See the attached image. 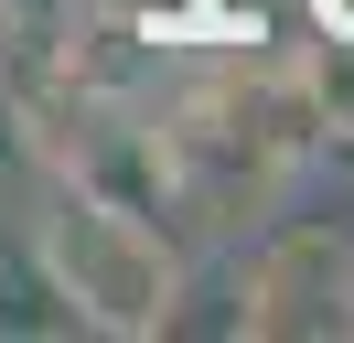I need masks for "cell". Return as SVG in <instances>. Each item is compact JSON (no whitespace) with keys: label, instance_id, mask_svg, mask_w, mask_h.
<instances>
[{"label":"cell","instance_id":"cell-1","mask_svg":"<svg viewBox=\"0 0 354 343\" xmlns=\"http://www.w3.org/2000/svg\"><path fill=\"white\" fill-rule=\"evenodd\" d=\"M22 247H32V268L54 279V300H65L75 333H108V343L183 333V247L151 214L108 204V193L65 183V172H32Z\"/></svg>","mask_w":354,"mask_h":343},{"label":"cell","instance_id":"cell-2","mask_svg":"<svg viewBox=\"0 0 354 343\" xmlns=\"http://www.w3.org/2000/svg\"><path fill=\"white\" fill-rule=\"evenodd\" d=\"M225 333H247V343H333V333H354V236L333 214H279L236 257Z\"/></svg>","mask_w":354,"mask_h":343},{"label":"cell","instance_id":"cell-3","mask_svg":"<svg viewBox=\"0 0 354 343\" xmlns=\"http://www.w3.org/2000/svg\"><path fill=\"white\" fill-rule=\"evenodd\" d=\"M75 11H118L161 43H247L258 33V11H236V0H75Z\"/></svg>","mask_w":354,"mask_h":343},{"label":"cell","instance_id":"cell-4","mask_svg":"<svg viewBox=\"0 0 354 343\" xmlns=\"http://www.w3.org/2000/svg\"><path fill=\"white\" fill-rule=\"evenodd\" d=\"M290 64H301V97H311V118H322V140L354 129V33H322L311 54H290Z\"/></svg>","mask_w":354,"mask_h":343},{"label":"cell","instance_id":"cell-5","mask_svg":"<svg viewBox=\"0 0 354 343\" xmlns=\"http://www.w3.org/2000/svg\"><path fill=\"white\" fill-rule=\"evenodd\" d=\"M75 0H0V33H65Z\"/></svg>","mask_w":354,"mask_h":343},{"label":"cell","instance_id":"cell-6","mask_svg":"<svg viewBox=\"0 0 354 343\" xmlns=\"http://www.w3.org/2000/svg\"><path fill=\"white\" fill-rule=\"evenodd\" d=\"M311 21L322 33H354V0H311Z\"/></svg>","mask_w":354,"mask_h":343}]
</instances>
